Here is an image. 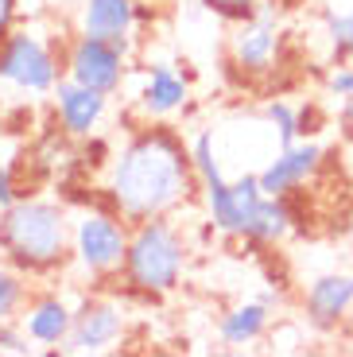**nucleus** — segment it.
Here are the masks:
<instances>
[{
	"instance_id": "f257e3e1",
	"label": "nucleus",
	"mask_w": 353,
	"mask_h": 357,
	"mask_svg": "<svg viewBox=\"0 0 353 357\" xmlns=\"http://www.w3.org/2000/svg\"><path fill=\"white\" fill-rule=\"evenodd\" d=\"M198 190L190 144L167 125L136 128L109 163L105 202L128 225L148 218H171Z\"/></svg>"
},
{
	"instance_id": "f03ea898",
	"label": "nucleus",
	"mask_w": 353,
	"mask_h": 357,
	"mask_svg": "<svg viewBox=\"0 0 353 357\" xmlns=\"http://www.w3.org/2000/svg\"><path fill=\"white\" fill-rule=\"evenodd\" d=\"M0 252L24 276H51L70 264V210L59 198L20 195L0 210Z\"/></svg>"
},
{
	"instance_id": "7ed1b4c3",
	"label": "nucleus",
	"mask_w": 353,
	"mask_h": 357,
	"mask_svg": "<svg viewBox=\"0 0 353 357\" xmlns=\"http://www.w3.org/2000/svg\"><path fill=\"white\" fill-rule=\"evenodd\" d=\"M186 237L171 218H148L133 225L128 237V257H124V287L144 299L171 295L183 284L186 272Z\"/></svg>"
},
{
	"instance_id": "20e7f679",
	"label": "nucleus",
	"mask_w": 353,
	"mask_h": 357,
	"mask_svg": "<svg viewBox=\"0 0 353 357\" xmlns=\"http://www.w3.org/2000/svg\"><path fill=\"white\" fill-rule=\"evenodd\" d=\"M133 225L113 206H78L70 210V264L89 284H109L124 272Z\"/></svg>"
},
{
	"instance_id": "39448f33",
	"label": "nucleus",
	"mask_w": 353,
	"mask_h": 357,
	"mask_svg": "<svg viewBox=\"0 0 353 357\" xmlns=\"http://www.w3.org/2000/svg\"><path fill=\"white\" fill-rule=\"evenodd\" d=\"M283 4L280 0H260L253 16L233 20L230 39H225V59L241 78H268L280 63L283 51Z\"/></svg>"
},
{
	"instance_id": "423d86ee",
	"label": "nucleus",
	"mask_w": 353,
	"mask_h": 357,
	"mask_svg": "<svg viewBox=\"0 0 353 357\" xmlns=\"http://www.w3.org/2000/svg\"><path fill=\"white\" fill-rule=\"evenodd\" d=\"M62 74V59L31 24L12 27V36L0 43V82L20 93H54Z\"/></svg>"
},
{
	"instance_id": "0eeeda50",
	"label": "nucleus",
	"mask_w": 353,
	"mask_h": 357,
	"mask_svg": "<svg viewBox=\"0 0 353 357\" xmlns=\"http://www.w3.org/2000/svg\"><path fill=\"white\" fill-rule=\"evenodd\" d=\"M62 70L78 86H89L105 98H113L124 89V78H128V54L121 47H113L109 39H93L78 31L66 47V54H62Z\"/></svg>"
},
{
	"instance_id": "6e6552de",
	"label": "nucleus",
	"mask_w": 353,
	"mask_h": 357,
	"mask_svg": "<svg viewBox=\"0 0 353 357\" xmlns=\"http://www.w3.org/2000/svg\"><path fill=\"white\" fill-rule=\"evenodd\" d=\"M124 326H128V314L113 295H86L74 307V326L70 338L62 342V354H113L117 342L124 338Z\"/></svg>"
},
{
	"instance_id": "1a4fd4ad",
	"label": "nucleus",
	"mask_w": 353,
	"mask_h": 357,
	"mask_svg": "<svg viewBox=\"0 0 353 357\" xmlns=\"http://www.w3.org/2000/svg\"><path fill=\"white\" fill-rule=\"evenodd\" d=\"M353 311V272H322L303 287V322L315 334H334Z\"/></svg>"
},
{
	"instance_id": "9d476101",
	"label": "nucleus",
	"mask_w": 353,
	"mask_h": 357,
	"mask_svg": "<svg viewBox=\"0 0 353 357\" xmlns=\"http://www.w3.org/2000/svg\"><path fill=\"white\" fill-rule=\"evenodd\" d=\"M318 167H322V144L303 136V140L287 144V148H276L272 160L256 171V178H260L264 195L292 198L299 187H307V178L318 175Z\"/></svg>"
},
{
	"instance_id": "9b49d317",
	"label": "nucleus",
	"mask_w": 353,
	"mask_h": 357,
	"mask_svg": "<svg viewBox=\"0 0 353 357\" xmlns=\"http://www.w3.org/2000/svg\"><path fill=\"white\" fill-rule=\"evenodd\" d=\"M54 113H59V125H62V136L70 140H89L98 132V125L105 121V109H109V98L98 93L89 86H78L62 74V82L54 86Z\"/></svg>"
},
{
	"instance_id": "f8f14e48",
	"label": "nucleus",
	"mask_w": 353,
	"mask_h": 357,
	"mask_svg": "<svg viewBox=\"0 0 353 357\" xmlns=\"http://www.w3.org/2000/svg\"><path fill=\"white\" fill-rule=\"evenodd\" d=\"M78 31L93 39H109L124 54L136 43V0H82Z\"/></svg>"
},
{
	"instance_id": "ddd939ff",
	"label": "nucleus",
	"mask_w": 353,
	"mask_h": 357,
	"mask_svg": "<svg viewBox=\"0 0 353 357\" xmlns=\"http://www.w3.org/2000/svg\"><path fill=\"white\" fill-rule=\"evenodd\" d=\"M190 98V82L186 74H179L171 63H151L144 70V86L136 93V109H140L144 121H167L171 113L186 105Z\"/></svg>"
},
{
	"instance_id": "4468645a",
	"label": "nucleus",
	"mask_w": 353,
	"mask_h": 357,
	"mask_svg": "<svg viewBox=\"0 0 353 357\" xmlns=\"http://www.w3.org/2000/svg\"><path fill=\"white\" fill-rule=\"evenodd\" d=\"M20 322H24L27 338L43 349H62V342L70 338V326H74V307L62 299V295L47 291L27 299V307L20 311Z\"/></svg>"
},
{
	"instance_id": "2eb2a0df",
	"label": "nucleus",
	"mask_w": 353,
	"mask_h": 357,
	"mask_svg": "<svg viewBox=\"0 0 353 357\" xmlns=\"http://www.w3.org/2000/svg\"><path fill=\"white\" fill-rule=\"evenodd\" d=\"M272 326V303L264 299H245V303L230 307L218 319V338L225 349H245L253 342H260Z\"/></svg>"
},
{
	"instance_id": "dca6fc26",
	"label": "nucleus",
	"mask_w": 353,
	"mask_h": 357,
	"mask_svg": "<svg viewBox=\"0 0 353 357\" xmlns=\"http://www.w3.org/2000/svg\"><path fill=\"white\" fill-rule=\"evenodd\" d=\"M318 31L334 63H353V0H326L318 8Z\"/></svg>"
},
{
	"instance_id": "f3484780",
	"label": "nucleus",
	"mask_w": 353,
	"mask_h": 357,
	"mask_svg": "<svg viewBox=\"0 0 353 357\" xmlns=\"http://www.w3.org/2000/svg\"><path fill=\"white\" fill-rule=\"evenodd\" d=\"M295 218H292V206L287 198L280 195H264L253 210V222H248V241L256 245H280L287 233H292Z\"/></svg>"
},
{
	"instance_id": "a211bd4d",
	"label": "nucleus",
	"mask_w": 353,
	"mask_h": 357,
	"mask_svg": "<svg viewBox=\"0 0 353 357\" xmlns=\"http://www.w3.org/2000/svg\"><path fill=\"white\" fill-rule=\"evenodd\" d=\"M260 116H264L268 132L276 136V148H287V144L303 140V132H299V105H292V101H283V98H272V101H264Z\"/></svg>"
},
{
	"instance_id": "6ab92c4d",
	"label": "nucleus",
	"mask_w": 353,
	"mask_h": 357,
	"mask_svg": "<svg viewBox=\"0 0 353 357\" xmlns=\"http://www.w3.org/2000/svg\"><path fill=\"white\" fill-rule=\"evenodd\" d=\"M27 307V280L20 268L0 264V322L20 319V311Z\"/></svg>"
},
{
	"instance_id": "aec40b11",
	"label": "nucleus",
	"mask_w": 353,
	"mask_h": 357,
	"mask_svg": "<svg viewBox=\"0 0 353 357\" xmlns=\"http://www.w3.org/2000/svg\"><path fill=\"white\" fill-rule=\"evenodd\" d=\"M307 326V322H303ZM299 322H280V326H268V346L276 354H299L307 346V331H303Z\"/></svg>"
},
{
	"instance_id": "412c9836",
	"label": "nucleus",
	"mask_w": 353,
	"mask_h": 357,
	"mask_svg": "<svg viewBox=\"0 0 353 357\" xmlns=\"http://www.w3.org/2000/svg\"><path fill=\"white\" fill-rule=\"evenodd\" d=\"M36 342L27 338L24 331V322L20 319H8V322H0V354H12V357H27V354H36Z\"/></svg>"
},
{
	"instance_id": "4be33fe9",
	"label": "nucleus",
	"mask_w": 353,
	"mask_h": 357,
	"mask_svg": "<svg viewBox=\"0 0 353 357\" xmlns=\"http://www.w3.org/2000/svg\"><path fill=\"white\" fill-rule=\"evenodd\" d=\"M202 8H210L213 16H221V20H245V16H253V8L260 4V0H198Z\"/></svg>"
},
{
	"instance_id": "5701e85b",
	"label": "nucleus",
	"mask_w": 353,
	"mask_h": 357,
	"mask_svg": "<svg viewBox=\"0 0 353 357\" xmlns=\"http://www.w3.org/2000/svg\"><path fill=\"white\" fill-rule=\"evenodd\" d=\"M322 86H326L330 98H350L353 93V63H334L326 70V78H322Z\"/></svg>"
},
{
	"instance_id": "b1692460",
	"label": "nucleus",
	"mask_w": 353,
	"mask_h": 357,
	"mask_svg": "<svg viewBox=\"0 0 353 357\" xmlns=\"http://www.w3.org/2000/svg\"><path fill=\"white\" fill-rule=\"evenodd\" d=\"M20 195H27V190L16 187V175H12L8 163H0V210H4V206H12Z\"/></svg>"
},
{
	"instance_id": "393cba45",
	"label": "nucleus",
	"mask_w": 353,
	"mask_h": 357,
	"mask_svg": "<svg viewBox=\"0 0 353 357\" xmlns=\"http://www.w3.org/2000/svg\"><path fill=\"white\" fill-rule=\"evenodd\" d=\"M16 20H20V0H0V43L12 36Z\"/></svg>"
},
{
	"instance_id": "a878e982",
	"label": "nucleus",
	"mask_w": 353,
	"mask_h": 357,
	"mask_svg": "<svg viewBox=\"0 0 353 357\" xmlns=\"http://www.w3.org/2000/svg\"><path fill=\"white\" fill-rule=\"evenodd\" d=\"M338 121H342L345 136H353V93H350V98H342V109H338Z\"/></svg>"
},
{
	"instance_id": "bb28decb",
	"label": "nucleus",
	"mask_w": 353,
	"mask_h": 357,
	"mask_svg": "<svg viewBox=\"0 0 353 357\" xmlns=\"http://www.w3.org/2000/svg\"><path fill=\"white\" fill-rule=\"evenodd\" d=\"M39 4H43V0H20V20H27V24H31V20L43 12Z\"/></svg>"
},
{
	"instance_id": "cd10ccee",
	"label": "nucleus",
	"mask_w": 353,
	"mask_h": 357,
	"mask_svg": "<svg viewBox=\"0 0 353 357\" xmlns=\"http://www.w3.org/2000/svg\"><path fill=\"white\" fill-rule=\"evenodd\" d=\"M345 331H350V338H353V311H350V319H345Z\"/></svg>"
},
{
	"instance_id": "c85d7f7f",
	"label": "nucleus",
	"mask_w": 353,
	"mask_h": 357,
	"mask_svg": "<svg viewBox=\"0 0 353 357\" xmlns=\"http://www.w3.org/2000/svg\"><path fill=\"white\" fill-rule=\"evenodd\" d=\"M345 354H353V346H345Z\"/></svg>"
}]
</instances>
